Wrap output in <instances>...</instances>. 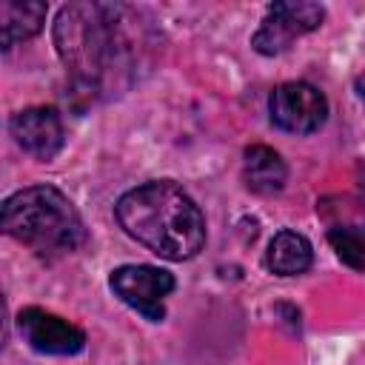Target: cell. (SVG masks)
Listing matches in <instances>:
<instances>
[{"instance_id":"11","label":"cell","mask_w":365,"mask_h":365,"mask_svg":"<svg viewBox=\"0 0 365 365\" xmlns=\"http://www.w3.org/2000/svg\"><path fill=\"white\" fill-rule=\"evenodd\" d=\"M311 259H314V251H311V242L297 234V231H279L271 245H268V254H265V265L268 271L279 274V277H297V274H305L311 268Z\"/></svg>"},{"instance_id":"1","label":"cell","mask_w":365,"mask_h":365,"mask_svg":"<svg viewBox=\"0 0 365 365\" xmlns=\"http://www.w3.org/2000/svg\"><path fill=\"white\" fill-rule=\"evenodd\" d=\"M140 14L123 3H68L54 20V46L71 80L103 94L131 77L140 54Z\"/></svg>"},{"instance_id":"10","label":"cell","mask_w":365,"mask_h":365,"mask_svg":"<svg viewBox=\"0 0 365 365\" xmlns=\"http://www.w3.org/2000/svg\"><path fill=\"white\" fill-rule=\"evenodd\" d=\"M288 168L282 157L268 145H248L242 154V180L257 194H277L282 191Z\"/></svg>"},{"instance_id":"6","label":"cell","mask_w":365,"mask_h":365,"mask_svg":"<svg viewBox=\"0 0 365 365\" xmlns=\"http://www.w3.org/2000/svg\"><path fill=\"white\" fill-rule=\"evenodd\" d=\"M268 111L274 125L291 134H311L325 123L328 103L311 83H282L271 91Z\"/></svg>"},{"instance_id":"4","label":"cell","mask_w":365,"mask_h":365,"mask_svg":"<svg viewBox=\"0 0 365 365\" xmlns=\"http://www.w3.org/2000/svg\"><path fill=\"white\" fill-rule=\"evenodd\" d=\"M322 17H325V9L319 3H305V0L271 3L259 31L251 37V46L259 54H279L291 46V40L319 29Z\"/></svg>"},{"instance_id":"5","label":"cell","mask_w":365,"mask_h":365,"mask_svg":"<svg viewBox=\"0 0 365 365\" xmlns=\"http://www.w3.org/2000/svg\"><path fill=\"white\" fill-rule=\"evenodd\" d=\"M111 291L151 322L165 317V297L174 291V277L154 265H120L111 271Z\"/></svg>"},{"instance_id":"2","label":"cell","mask_w":365,"mask_h":365,"mask_svg":"<svg viewBox=\"0 0 365 365\" xmlns=\"http://www.w3.org/2000/svg\"><path fill=\"white\" fill-rule=\"evenodd\" d=\"M114 211L123 231L163 259L182 262L205 245L202 211L171 180H154L125 191Z\"/></svg>"},{"instance_id":"8","label":"cell","mask_w":365,"mask_h":365,"mask_svg":"<svg viewBox=\"0 0 365 365\" xmlns=\"http://www.w3.org/2000/svg\"><path fill=\"white\" fill-rule=\"evenodd\" d=\"M9 128L17 145L37 160H51L63 145V123L51 106H31L17 111Z\"/></svg>"},{"instance_id":"7","label":"cell","mask_w":365,"mask_h":365,"mask_svg":"<svg viewBox=\"0 0 365 365\" xmlns=\"http://www.w3.org/2000/svg\"><path fill=\"white\" fill-rule=\"evenodd\" d=\"M17 331L23 342H29L40 354L71 356V354H80L86 345V334L77 325L43 308H23L17 314Z\"/></svg>"},{"instance_id":"3","label":"cell","mask_w":365,"mask_h":365,"mask_svg":"<svg viewBox=\"0 0 365 365\" xmlns=\"http://www.w3.org/2000/svg\"><path fill=\"white\" fill-rule=\"evenodd\" d=\"M3 231L46 259L66 257L86 240L77 208L54 185H31L11 194L3 202Z\"/></svg>"},{"instance_id":"12","label":"cell","mask_w":365,"mask_h":365,"mask_svg":"<svg viewBox=\"0 0 365 365\" xmlns=\"http://www.w3.org/2000/svg\"><path fill=\"white\" fill-rule=\"evenodd\" d=\"M328 240L339 259L351 268H365V225L362 222H331Z\"/></svg>"},{"instance_id":"9","label":"cell","mask_w":365,"mask_h":365,"mask_svg":"<svg viewBox=\"0 0 365 365\" xmlns=\"http://www.w3.org/2000/svg\"><path fill=\"white\" fill-rule=\"evenodd\" d=\"M48 6L40 0H3L0 3V43L9 51L11 46L31 40L46 23Z\"/></svg>"},{"instance_id":"13","label":"cell","mask_w":365,"mask_h":365,"mask_svg":"<svg viewBox=\"0 0 365 365\" xmlns=\"http://www.w3.org/2000/svg\"><path fill=\"white\" fill-rule=\"evenodd\" d=\"M354 91H356V97L365 103V74H359V77L354 80Z\"/></svg>"}]
</instances>
